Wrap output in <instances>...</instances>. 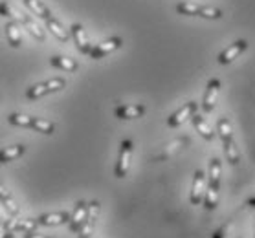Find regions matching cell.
<instances>
[{
  "mask_svg": "<svg viewBox=\"0 0 255 238\" xmlns=\"http://www.w3.org/2000/svg\"><path fill=\"white\" fill-rule=\"evenodd\" d=\"M50 64H52L53 68H57V70L66 72V74H72V72H76L77 68H79L77 61L66 57V55H53V57L50 59Z\"/></svg>",
  "mask_w": 255,
  "mask_h": 238,
  "instance_id": "obj_21",
  "label": "cell"
},
{
  "mask_svg": "<svg viewBox=\"0 0 255 238\" xmlns=\"http://www.w3.org/2000/svg\"><path fill=\"white\" fill-rule=\"evenodd\" d=\"M221 176H222V161L219 158H213L209 161V174H208V185L221 189Z\"/></svg>",
  "mask_w": 255,
  "mask_h": 238,
  "instance_id": "obj_23",
  "label": "cell"
},
{
  "mask_svg": "<svg viewBox=\"0 0 255 238\" xmlns=\"http://www.w3.org/2000/svg\"><path fill=\"white\" fill-rule=\"evenodd\" d=\"M18 20H20V26H22L26 31H28L29 35L33 37L37 42H44L46 41V33H44V29L39 26V24L35 22L33 18L29 17L28 13H17Z\"/></svg>",
  "mask_w": 255,
  "mask_h": 238,
  "instance_id": "obj_13",
  "label": "cell"
},
{
  "mask_svg": "<svg viewBox=\"0 0 255 238\" xmlns=\"http://www.w3.org/2000/svg\"><path fill=\"white\" fill-rule=\"evenodd\" d=\"M87 213H88V202H85V200H79V202L76 203V207H74V213L70 215V220H68L70 231H74V233L79 231V227H81V224H83V220H85Z\"/></svg>",
  "mask_w": 255,
  "mask_h": 238,
  "instance_id": "obj_15",
  "label": "cell"
},
{
  "mask_svg": "<svg viewBox=\"0 0 255 238\" xmlns=\"http://www.w3.org/2000/svg\"><path fill=\"white\" fill-rule=\"evenodd\" d=\"M0 238H15V237H13V233H7L2 229V231H0Z\"/></svg>",
  "mask_w": 255,
  "mask_h": 238,
  "instance_id": "obj_32",
  "label": "cell"
},
{
  "mask_svg": "<svg viewBox=\"0 0 255 238\" xmlns=\"http://www.w3.org/2000/svg\"><path fill=\"white\" fill-rule=\"evenodd\" d=\"M4 33H6L7 44L11 48H20L22 44V33H20V24L15 20H7L4 26Z\"/></svg>",
  "mask_w": 255,
  "mask_h": 238,
  "instance_id": "obj_18",
  "label": "cell"
},
{
  "mask_svg": "<svg viewBox=\"0 0 255 238\" xmlns=\"http://www.w3.org/2000/svg\"><path fill=\"white\" fill-rule=\"evenodd\" d=\"M39 226H48V227H55V226H63V224H68L70 220V213L66 211H61V213H46V215H41L39 218H35Z\"/></svg>",
  "mask_w": 255,
  "mask_h": 238,
  "instance_id": "obj_17",
  "label": "cell"
},
{
  "mask_svg": "<svg viewBox=\"0 0 255 238\" xmlns=\"http://www.w3.org/2000/svg\"><path fill=\"white\" fill-rule=\"evenodd\" d=\"M221 79H209L208 86H206V92H204V99H202V110L204 114H211L215 108V103H217V97H219V92H221Z\"/></svg>",
  "mask_w": 255,
  "mask_h": 238,
  "instance_id": "obj_8",
  "label": "cell"
},
{
  "mask_svg": "<svg viewBox=\"0 0 255 238\" xmlns=\"http://www.w3.org/2000/svg\"><path fill=\"white\" fill-rule=\"evenodd\" d=\"M176 13L186 15V17H198L206 20H221L224 17L222 9L213 6H202V4H193V2H178Z\"/></svg>",
  "mask_w": 255,
  "mask_h": 238,
  "instance_id": "obj_3",
  "label": "cell"
},
{
  "mask_svg": "<svg viewBox=\"0 0 255 238\" xmlns=\"http://www.w3.org/2000/svg\"><path fill=\"white\" fill-rule=\"evenodd\" d=\"M66 86V79L64 77H53V79H48V81L37 82L33 86H29L26 90V99L29 101H37V99L44 97V95H50V93H55L59 90H63Z\"/></svg>",
  "mask_w": 255,
  "mask_h": 238,
  "instance_id": "obj_4",
  "label": "cell"
},
{
  "mask_svg": "<svg viewBox=\"0 0 255 238\" xmlns=\"http://www.w3.org/2000/svg\"><path fill=\"white\" fill-rule=\"evenodd\" d=\"M248 203H250V207H255V200H250Z\"/></svg>",
  "mask_w": 255,
  "mask_h": 238,
  "instance_id": "obj_33",
  "label": "cell"
},
{
  "mask_svg": "<svg viewBox=\"0 0 255 238\" xmlns=\"http://www.w3.org/2000/svg\"><path fill=\"white\" fill-rule=\"evenodd\" d=\"M226 233H228V226H224V227H221L219 231L213 233V238H224L226 237Z\"/></svg>",
  "mask_w": 255,
  "mask_h": 238,
  "instance_id": "obj_30",
  "label": "cell"
},
{
  "mask_svg": "<svg viewBox=\"0 0 255 238\" xmlns=\"http://www.w3.org/2000/svg\"><path fill=\"white\" fill-rule=\"evenodd\" d=\"M24 238H50V237L39 235V233H35V231H29V233H24Z\"/></svg>",
  "mask_w": 255,
  "mask_h": 238,
  "instance_id": "obj_31",
  "label": "cell"
},
{
  "mask_svg": "<svg viewBox=\"0 0 255 238\" xmlns=\"http://www.w3.org/2000/svg\"><path fill=\"white\" fill-rule=\"evenodd\" d=\"M204 207L208 211H213L217 207V203H219V189H215V187H206V192H204Z\"/></svg>",
  "mask_w": 255,
  "mask_h": 238,
  "instance_id": "obj_27",
  "label": "cell"
},
{
  "mask_svg": "<svg viewBox=\"0 0 255 238\" xmlns=\"http://www.w3.org/2000/svg\"><path fill=\"white\" fill-rule=\"evenodd\" d=\"M39 226L37 220H20V218H9L4 224V231L7 233H29L35 231V227Z\"/></svg>",
  "mask_w": 255,
  "mask_h": 238,
  "instance_id": "obj_16",
  "label": "cell"
},
{
  "mask_svg": "<svg viewBox=\"0 0 255 238\" xmlns=\"http://www.w3.org/2000/svg\"><path fill=\"white\" fill-rule=\"evenodd\" d=\"M145 105H139V103H134V105H118L114 108V116L118 119H138L145 114Z\"/></svg>",
  "mask_w": 255,
  "mask_h": 238,
  "instance_id": "obj_14",
  "label": "cell"
},
{
  "mask_svg": "<svg viewBox=\"0 0 255 238\" xmlns=\"http://www.w3.org/2000/svg\"><path fill=\"white\" fill-rule=\"evenodd\" d=\"M204 192H206V174H204V170L197 168V170H195V174H193L191 194H189V200H191L193 205L202 203Z\"/></svg>",
  "mask_w": 255,
  "mask_h": 238,
  "instance_id": "obj_11",
  "label": "cell"
},
{
  "mask_svg": "<svg viewBox=\"0 0 255 238\" xmlns=\"http://www.w3.org/2000/svg\"><path fill=\"white\" fill-rule=\"evenodd\" d=\"M189 138H187V136H184V138H178V140H174V141H171V143H169L167 147H165V149H163L162 152H160V154H158V156H154V159H156V161H162V159H167V158H171L174 154V152H178L180 149H184V147L186 145H189Z\"/></svg>",
  "mask_w": 255,
  "mask_h": 238,
  "instance_id": "obj_20",
  "label": "cell"
},
{
  "mask_svg": "<svg viewBox=\"0 0 255 238\" xmlns=\"http://www.w3.org/2000/svg\"><path fill=\"white\" fill-rule=\"evenodd\" d=\"M99 213H101V203L98 200L88 202V213L85 216V220H83L81 227H79V231H77L79 238H90V235L94 233V226H96Z\"/></svg>",
  "mask_w": 255,
  "mask_h": 238,
  "instance_id": "obj_7",
  "label": "cell"
},
{
  "mask_svg": "<svg viewBox=\"0 0 255 238\" xmlns=\"http://www.w3.org/2000/svg\"><path fill=\"white\" fill-rule=\"evenodd\" d=\"M24 152H26V147H24L22 143L2 149V151H0V165L9 163V161H15V159H18L20 156H24Z\"/></svg>",
  "mask_w": 255,
  "mask_h": 238,
  "instance_id": "obj_24",
  "label": "cell"
},
{
  "mask_svg": "<svg viewBox=\"0 0 255 238\" xmlns=\"http://www.w3.org/2000/svg\"><path fill=\"white\" fill-rule=\"evenodd\" d=\"M0 17L4 18H13V9L7 2H0Z\"/></svg>",
  "mask_w": 255,
  "mask_h": 238,
  "instance_id": "obj_28",
  "label": "cell"
},
{
  "mask_svg": "<svg viewBox=\"0 0 255 238\" xmlns=\"http://www.w3.org/2000/svg\"><path fill=\"white\" fill-rule=\"evenodd\" d=\"M24 6L28 7L29 13L37 15V17L42 18V20H46V18L53 17L52 11H50V7H48L42 0H24Z\"/></svg>",
  "mask_w": 255,
  "mask_h": 238,
  "instance_id": "obj_25",
  "label": "cell"
},
{
  "mask_svg": "<svg viewBox=\"0 0 255 238\" xmlns=\"http://www.w3.org/2000/svg\"><path fill=\"white\" fill-rule=\"evenodd\" d=\"M70 37L74 39V44H76V48L83 53V55H88V53H90L92 44H90V41H88L87 31H85V28H83V24H79V22L72 24V26H70Z\"/></svg>",
  "mask_w": 255,
  "mask_h": 238,
  "instance_id": "obj_10",
  "label": "cell"
},
{
  "mask_svg": "<svg viewBox=\"0 0 255 238\" xmlns=\"http://www.w3.org/2000/svg\"><path fill=\"white\" fill-rule=\"evenodd\" d=\"M44 24H46V29H50V33H52L57 41H61L63 44H66V42L70 41V33L64 29V26L61 22H59L55 17H50L44 20Z\"/></svg>",
  "mask_w": 255,
  "mask_h": 238,
  "instance_id": "obj_19",
  "label": "cell"
},
{
  "mask_svg": "<svg viewBox=\"0 0 255 238\" xmlns=\"http://www.w3.org/2000/svg\"><path fill=\"white\" fill-rule=\"evenodd\" d=\"M134 143L132 140H123L120 143V154H118V161L114 167V176L116 178H125L130 168V159H132Z\"/></svg>",
  "mask_w": 255,
  "mask_h": 238,
  "instance_id": "obj_5",
  "label": "cell"
},
{
  "mask_svg": "<svg viewBox=\"0 0 255 238\" xmlns=\"http://www.w3.org/2000/svg\"><path fill=\"white\" fill-rule=\"evenodd\" d=\"M246 48H248V41H246V39H239V41H235L233 44H230L226 50H222V52L219 53V59H217V61H219V64L233 63Z\"/></svg>",
  "mask_w": 255,
  "mask_h": 238,
  "instance_id": "obj_12",
  "label": "cell"
},
{
  "mask_svg": "<svg viewBox=\"0 0 255 238\" xmlns=\"http://www.w3.org/2000/svg\"><path fill=\"white\" fill-rule=\"evenodd\" d=\"M7 121H9V125H13V127L31 128L35 132L46 134V136L55 132V123L48 121V119H42V117L26 116V114H9V116H7Z\"/></svg>",
  "mask_w": 255,
  "mask_h": 238,
  "instance_id": "obj_2",
  "label": "cell"
},
{
  "mask_svg": "<svg viewBox=\"0 0 255 238\" xmlns=\"http://www.w3.org/2000/svg\"><path fill=\"white\" fill-rule=\"evenodd\" d=\"M217 132L221 136L222 147H224V154H226V159L230 161V165H239L241 161V152L237 149V143L233 140V130H232V123L228 117H221L217 121Z\"/></svg>",
  "mask_w": 255,
  "mask_h": 238,
  "instance_id": "obj_1",
  "label": "cell"
},
{
  "mask_svg": "<svg viewBox=\"0 0 255 238\" xmlns=\"http://www.w3.org/2000/svg\"><path fill=\"white\" fill-rule=\"evenodd\" d=\"M7 220H9V218H7V211L4 209V205L0 203V226H4Z\"/></svg>",
  "mask_w": 255,
  "mask_h": 238,
  "instance_id": "obj_29",
  "label": "cell"
},
{
  "mask_svg": "<svg viewBox=\"0 0 255 238\" xmlns=\"http://www.w3.org/2000/svg\"><path fill=\"white\" fill-rule=\"evenodd\" d=\"M197 110H198L197 103H195V101H189V103H186L182 108H178V110L173 112V114L167 117V127L169 128L180 127L182 123H186L187 119H191V116L193 114H197Z\"/></svg>",
  "mask_w": 255,
  "mask_h": 238,
  "instance_id": "obj_9",
  "label": "cell"
},
{
  "mask_svg": "<svg viewBox=\"0 0 255 238\" xmlns=\"http://www.w3.org/2000/svg\"><path fill=\"white\" fill-rule=\"evenodd\" d=\"M191 121H193V127H195V130L202 136L204 140H206V141H213L215 140V132L211 130V127L208 125V121H206L200 114H193Z\"/></svg>",
  "mask_w": 255,
  "mask_h": 238,
  "instance_id": "obj_22",
  "label": "cell"
},
{
  "mask_svg": "<svg viewBox=\"0 0 255 238\" xmlns=\"http://www.w3.org/2000/svg\"><path fill=\"white\" fill-rule=\"evenodd\" d=\"M122 46H123L122 37H118V35L109 37V39H105L103 42H99V44L92 46V50H90V53H88V57L94 59V61H98V59H103V57H107V55H111L112 52L120 50Z\"/></svg>",
  "mask_w": 255,
  "mask_h": 238,
  "instance_id": "obj_6",
  "label": "cell"
},
{
  "mask_svg": "<svg viewBox=\"0 0 255 238\" xmlns=\"http://www.w3.org/2000/svg\"><path fill=\"white\" fill-rule=\"evenodd\" d=\"M0 203L4 205V209L7 211V215H17L18 213V205H17V202L13 200V196H11V192L9 191H6V187L0 183Z\"/></svg>",
  "mask_w": 255,
  "mask_h": 238,
  "instance_id": "obj_26",
  "label": "cell"
}]
</instances>
